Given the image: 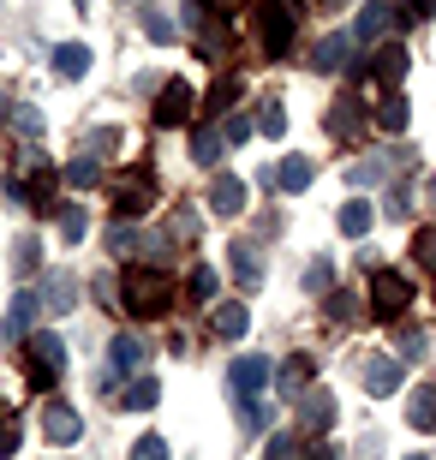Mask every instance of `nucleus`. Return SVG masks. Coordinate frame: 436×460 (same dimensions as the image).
I'll list each match as a JSON object with an SVG mask.
<instances>
[{
  "label": "nucleus",
  "instance_id": "obj_28",
  "mask_svg": "<svg viewBox=\"0 0 436 460\" xmlns=\"http://www.w3.org/2000/svg\"><path fill=\"white\" fill-rule=\"evenodd\" d=\"M221 144H227V137H221L216 126H198V137H191V155H198L203 168H216V162H221Z\"/></svg>",
  "mask_w": 436,
  "mask_h": 460
},
{
  "label": "nucleus",
  "instance_id": "obj_52",
  "mask_svg": "<svg viewBox=\"0 0 436 460\" xmlns=\"http://www.w3.org/2000/svg\"><path fill=\"white\" fill-rule=\"evenodd\" d=\"M72 6H90V0H72Z\"/></svg>",
  "mask_w": 436,
  "mask_h": 460
},
{
  "label": "nucleus",
  "instance_id": "obj_48",
  "mask_svg": "<svg viewBox=\"0 0 436 460\" xmlns=\"http://www.w3.org/2000/svg\"><path fill=\"white\" fill-rule=\"evenodd\" d=\"M401 18H436V0H413V6H406Z\"/></svg>",
  "mask_w": 436,
  "mask_h": 460
},
{
  "label": "nucleus",
  "instance_id": "obj_24",
  "mask_svg": "<svg viewBox=\"0 0 436 460\" xmlns=\"http://www.w3.org/2000/svg\"><path fill=\"white\" fill-rule=\"evenodd\" d=\"M335 222H341V234H347V239H365L377 216H370V204H365V198H352V204H341V216H335Z\"/></svg>",
  "mask_w": 436,
  "mask_h": 460
},
{
  "label": "nucleus",
  "instance_id": "obj_26",
  "mask_svg": "<svg viewBox=\"0 0 436 460\" xmlns=\"http://www.w3.org/2000/svg\"><path fill=\"white\" fill-rule=\"evenodd\" d=\"M406 425L413 430H436V389H419L406 401Z\"/></svg>",
  "mask_w": 436,
  "mask_h": 460
},
{
  "label": "nucleus",
  "instance_id": "obj_25",
  "mask_svg": "<svg viewBox=\"0 0 436 460\" xmlns=\"http://www.w3.org/2000/svg\"><path fill=\"white\" fill-rule=\"evenodd\" d=\"M245 323H252V317H245V305H239V299L216 305V335H221V341H239V335H245Z\"/></svg>",
  "mask_w": 436,
  "mask_h": 460
},
{
  "label": "nucleus",
  "instance_id": "obj_40",
  "mask_svg": "<svg viewBox=\"0 0 436 460\" xmlns=\"http://www.w3.org/2000/svg\"><path fill=\"white\" fill-rule=\"evenodd\" d=\"M13 132H18V137H42V114L18 108V114H13Z\"/></svg>",
  "mask_w": 436,
  "mask_h": 460
},
{
  "label": "nucleus",
  "instance_id": "obj_8",
  "mask_svg": "<svg viewBox=\"0 0 436 460\" xmlns=\"http://www.w3.org/2000/svg\"><path fill=\"white\" fill-rule=\"evenodd\" d=\"M227 383H234L239 394H257L263 383H275V358H263V353H252V358H234V365H227Z\"/></svg>",
  "mask_w": 436,
  "mask_h": 460
},
{
  "label": "nucleus",
  "instance_id": "obj_38",
  "mask_svg": "<svg viewBox=\"0 0 436 460\" xmlns=\"http://www.w3.org/2000/svg\"><path fill=\"white\" fill-rule=\"evenodd\" d=\"M60 234H67L72 245H78V239L90 234V216H85V209H67V216H60Z\"/></svg>",
  "mask_w": 436,
  "mask_h": 460
},
{
  "label": "nucleus",
  "instance_id": "obj_13",
  "mask_svg": "<svg viewBox=\"0 0 436 460\" xmlns=\"http://www.w3.org/2000/svg\"><path fill=\"white\" fill-rule=\"evenodd\" d=\"M323 126H329V137H341V144H347V137H359V126H365L359 96H341V102L329 108V119H323Z\"/></svg>",
  "mask_w": 436,
  "mask_h": 460
},
{
  "label": "nucleus",
  "instance_id": "obj_47",
  "mask_svg": "<svg viewBox=\"0 0 436 460\" xmlns=\"http://www.w3.org/2000/svg\"><path fill=\"white\" fill-rule=\"evenodd\" d=\"M174 239H198V216H185V209H180V216H174Z\"/></svg>",
  "mask_w": 436,
  "mask_h": 460
},
{
  "label": "nucleus",
  "instance_id": "obj_45",
  "mask_svg": "<svg viewBox=\"0 0 436 460\" xmlns=\"http://www.w3.org/2000/svg\"><path fill=\"white\" fill-rule=\"evenodd\" d=\"M191 293L209 299V293H216V270H191Z\"/></svg>",
  "mask_w": 436,
  "mask_h": 460
},
{
  "label": "nucleus",
  "instance_id": "obj_2",
  "mask_svg": "<svg viewBox=\"0 0 436 460\" xmlns=\"http://www.w3.org/2000/svg\"><path fill=\"white\" fill-rule=\"evenodd\" d=\"M24 376H31V389H54V376L67 371V347L60 335H24Z\"/></svg>",
  "mask_w": 436,
  "mask_h": 460
},
{
  "label": "nucleus",
  "instance_id": "obj_4",
  "mask_svg": "<svg viewBox=\"0 0 436 460\" xmlns=\"http://www.w3.org/2000/svg\"><path fill=\"white\" fill-rule=\"evenodd\" d=\"M150 204H156V173L150 168L120 173V180H114V216H120V222H138Z\"/></svg>",
  "mask_w": 436,
  "mask_h": 460
},
{
  "label": "nucleus",
  "instance_id": "obj_9",
  "mask_svg": "<svg viewBox=\"0 0 436 460\" xmlns=\"http://www.w3.org/2000/svg\"><path fill=\"white\" fill-rule=\"evenodd\" d=\"M311 180H317V162H311V155H287L281 168H269V186L287 191V198H293V191H305Z\"/></svg>",
  "mask_w": 436,
  "mask_h": 460
},
{
  "label": "nucleus",
  "instance_id": "obj_17",
  "mask_svg": "<svg viewBox=\"0 0 436 460\" xmlns=\"http://www.w3.org/2000/svg\"><path fill=\"white\" fill-rule=\"evenodd\" d=\"M209 209H216V216H239V209H245V180L221 173L216 186H209Z\"/></svg>",
  "mask_w": 436,
  "mask_h": 460
},
{
  "label": "nucleus",
  "instance_id": "obj_18",
  "mask_svg": "<svg viewBox=\"0 0 436 460\" xmlns=\"http://www.w3.org/2000/svg\"><path fill=\"white\" fill-rule=\"evenodd\" d=\"M365 389L370 394H395V389H401V358H383V353H377L365 365Z\"/></svg>",
  "mask_w": 436,
  "mask_h": 460
},
{
  "label": "nucleus",
  "instance_id": "obj_23",
  "mask_svg": "<svg viewBox=\"0 0 436 460\" xmlns=\"http://www.w3.org/2000/svg\"><path fill=\"white\" fill-rule=\"evenodd\" d=\"M114 371H144V358H150V347L138 341V335H114Z\"/></svg>",
  "mask_w": 436,
  "mask_h": 460
},
{
  "label": "nucleus",
  "instance_id": "obj_35",
  "mask_svg": "<svg viewBox=\"0 0 436 460\" xmlns=\"http://www.w3.org/2000/svg\"><path fill=\"white\" fill-rule=\"evenodd\" d=\"M234 96H239V78L227 72V78H216V90H209V108L221 114V108H234Z\"/></svg>",
  "mask_w": 436,
  "mask_h": 460
},
{
  "label": "nucleus",
  "instance_id": "obj_21",
  "mask_svg": "<svg viewBox=\"0 0 436 460\" xmlns=\"http://www.w3.org/2000/svg\"><path fill=\"white\" fill-rule=\"evenodd\" d=\"M90 60H96V54H90L85 42H60V49H54V72H60V78H85Z\"/></svg>",
  "mask_w": 436,
  "mask_h": 460
},
{
  "label": "nucleus",
  "instance_id": "obj_54",
  "mask_svg": "<svg viewBox=\"0 0 436 460\" xmlns=\"http://www.w3.org/2000/svg\"><path fill=\"white\" fill-rule=\"evenodd\" d=\"M413 460H424V455H413Z\"/></svg>",
  "mask_w": 436,
  "mask_h": 460
},
{
  "label": "nucleus",
  "instance_id": "obj_11",
  "mask_svg": "<svg viewBox=\"0 0 436 460\" xmlns=\"http://www.w3.org/2000/svg\"><path fill=\"white\" fill-rule=\"evenodd\" d=\"M370 78H377V84H388V90L406 78V49H401V42H383V49L370 54Z\"/></svg>",
  "mask_w": 436,
  "mask_h": 460
},
{
  "label": "nucleus",
  "instance_id": "obj_16",
  "mask_svg": "<svg viewBox=\"0 0 436 460\" xmlns=\"http://www.w3.org/2000/svg\"><path fill=\"white\" fill-rule=\"evenodd\" d=\"M227 263H234L239 288H257V281H263V257H257V245H252V239H239V245H227Z\"/></svg>",
  "mask_w": 436,
  "mask_h": 460
},
{
  "label": "nucleus",
  "instance_id": "obj_27",
  "mask_svg": "<svg viewBox=\"0 0 436 460\" xmlns=\"http://www.w3.org/2000/svg\"><path fill=\"white\" fill-rule=\"evenodd\" d=\"M406 96H395V90H388L383 102H377V126H383V132H406Z\"/></svg>",
  "mask_w": 436,
  "mask_h": 460
},
{
  "label": "nucleus",
  "instance_id": "obj_6",
  "mask_svg": "<svg viewBox=\"0 0 436 460\" xmlns=\"http://www.w3.org/2000/svg\"><path fill=\"white\" fill-rule=\"evenodd\" d=\"M198 114V90L191 84H162V96H156V126H185V119Z\"/></svg>",
  "mask_w": 436,
  "mask_h": 460
},
{
  "label": "nucleus",
  "instance_id": "obj_12",
  "mask_svg": "<svg viewBox=\"0 0 436 460\" xmlns=\"http://www.w3.org/2000/svg\"><path fill=\"white\" fill-rule=\"evenodd\" d=\"M293 401H299V419L311 430H329V425H335V394H329V389H305V394H293Z\"/></svg>",
  "mask_w": 436,
  "mask_h": 460
},
{
  "label": "nucleus",
  "instance_id": "obj_42",
  "mask_svg": "<svg viewBox=\"0 0 436 460\" xmlns=\"http://www.w3.org/2000/svg\"><path fill=\"white\" fill-rule=\"evenodd\" d=\"M221 137H227V144H245V137H252V119H245V114L221 119Z\"/></svg>",
  "mask_w": 436,
  "mask_h": 460
},
{
  "label": "nucleus",
  "instance_id": "obj_33",
  "mask_svg": "<svg viewBox=\"0 0 436 460\" xmlns=\"http://www.w3.org/2000/svg\"><path fill=\"white\" fill-rule=\"evenodd\" d=\"M132 460H168V437H156V430H150V437H138Z\"/></svg>",
  "mask_w": 436,
  "mask_h": 460
},
{
  "label": "nucleus",
  "instance_id": "obj_53",
  "mask_svg": "<svg viewBox=\"0 0 436 460\" xmlns=\"http://www.w3.org/2000/svg\"><path fill=\"white\" fill-rule=\"evenodd\" d=\"M431 198H436V180H431Z\"/></svg>",
  "mask_w": 436,
  "mask_h": 460
},
{
  "label": "nucleus",
  "instance_id": "obj_15",
  "mask_svg": "<svg viewBox=\"0 0 436 460\" xmlns=\"http://www.w3.org/2000/svg\"><path fill=\"white\" fill-rule=\"evenodd\" d=\"M395 6H383V0H365V6H359V24H352V36H359V42H383L388 36V24H395Z\"/></svg>",
  "mask_w": 436,
  "mask_h": 460
},
{
  "label": "nucleus",
  "instance_id": "obj_3",
  "mask_svg": "<svg viewBox=\"0 0 436 460\" xmlns=\"http://www.w3.org/2000/svg\"><path fill=\"white\" fill-rule=\"evenodd\" d=\"M406 299H413V281H406L401 270L370 275V317H377V323H395V317L406 311Z\"/></svg>",
  "mask_w": 436,
  "mask_h": 460
},
{
  "label": "nucleus",
  "instance_id": "obj_32",
  "mask_svg": "<svg viewBox=\"0 0 436 460\" xmlns=\"http://www.w3.org/2000/svg\"><path fill=\"white\" fill-rule=\"evenodd\" d=\"M413 257L436 275V227H419V234H413Z\"/></svg>",
  "mask_w": 436,
  "mask_h": 460
},
{
  "label": "nucleus",
  "instance_id": "obj_44",
  "mask_svg": "<svg viewBox=\"0 0 436 460\" xmlns=\"http://www.w3.org/2000/svg\"><path fill=\"white\" fill-rule=\"evenodd\" d=\"M108 245H114V252H120V257H132V245H138V234H132V227H126V222H120V227H114V234H108Z\"/></svg>",
  "mask_w": 436,
  "mask_h": 460
},
{
  "label": "nucleus",
  "instance_id": "obj_30",
  "mask_svg": "<svg viewBox=\"0 0 436 460\" xmlns=\"http://www.w3.org/2000/svg\"><path fill=\"white\" fill-rule=\"evenodd\" d=\"M156 401H162V389H156V376H138L132 389L120 394V407H138V412H150Z\"/></svg>",
  "mask_w": 436,
  "mask_h": 460
},
{
  "label": "nucleus",
  "instance_id": "obj_50",
  "mask_svg": "<svg viewBox=\"0 0 436 460\" xmlns=\"http://www.w3.org/2000/svg\"><path fill=\"white\" fill-rule=\"evenodd\" d=\"M239 6H245V0H209V13H221V18H227V13H239Z\"/></svg>",
  "mask_w": 436,
  "mask_h": 460
},
{
  "label": "nucleus",
  "instance_id": "obj_51",
  "mask_svg": "<svg viewBox=\"0 0 436 460\" xmlns=\"http://www.w3.org/2000/svg\"><path fill=\"white\" fill-rule=\"evenodd\" d=\"M317 6H341V0H317Z\"/></svg>",
  "mask_w": 436,
  "mask_h": 460
},
{
  "label": "nucleus",
  "instance_id": "obj_34",
  "mask_svg": "<svg viewBox=\"0 0 436 460\" xmlns=\"http://www.w3.org/2000/svg\"><path fill=\"white\" fill-rule=\"evenodd\" d=\"M263 455L269 460H299V437H293V430H281V437H269Z\"/></svg>",
  "mask_w": 436,
  "mask_h": 460
},
{
  "label": "nucleus",
  "instance_id": "obj_10",
  "mask_svg": "<svg viewBox=\"0 0 436 460\" xmlns=\"http://www.w3.org/2000/svg\"><path fill=\"white\" fill-rule=\"evenodd\" d=\"M36 305H42V288H18V299H13V311H6V323H0V341H18V335H31V323H36Z\"/></svg>",
  "mask_w": 436,
  "mask_h": 460
},
{
  "label": "nucleus",
  "instance_id": "obj_41",
  "mask_svg": "<svg viewBox=\"0 0 436 460\" xmlns=\"http://www.w3.org/2000/svg\"><path fill=\"white\" fill-rule=\"evenodd\" d=\"M383 162H359V168H352V186H383Z\"/></svg>",
  "mask_w": 436,
  "mask_h": 460
},
{
  "label": "nucleus",
  "instance_id": "obj_1",
  "mask_svg": "<svg viewBox=\"0 0 436 460\" xmlns=\"http://www.w3.org/2000/svg\"><path fill=\"white\" fill-rule=\"evenodd\" d=\"M120 305L132 317H168L174 305V275L168 270H150V263H132L126 281H120Z\"/></svg>",
  "mask_w": 436,
  "mask_h": 460
},
{
  "label": "nucleus",
  "instance_id": "obj_19",
  "mask_svg": "<svg viewBox=\"0 0 436 460\" xmlns=\"http://www.w3.org/2000/svg\"><path fill=\"white\" fill-rule=\"evenodd\" d=\"M347 49H352V36H323V42H317V49H311V66H317V72H341V66H347Z\"/></svg>",
  "mask_w": 436,
  "mask_h": 460
},
{
  "label": "nucleus",
  "instance_id": "obj_36",
  "mask_svg": "<svg viewBox=\"0 0 436 460\" xmlns=\"http://www.w3.org/2000/svg\"><path fill=\"white\" fill-rule=\"evenodd\" d=\"M335 288V270H329V263H311V270H305V293H329Z\"/></svg>",
  "mask_w": 436,
  "mask_h": 460
},
{
  "label": "nucleus",
  "instance_id": "obj_20",
  "mask_svg": "<svg viewBox=\"0 0 436 460\" xmlns=\"http://www.w3.org/2000/svg\"><path fill=\"white\" fill-rule=\"evenodd\" d=\"M72 293H78V275L54 270L49 281H42V305H49V311H72Z\"/></svg>",
  "mask_w": 436,
  "mask_h": 460
},
{
  "label": "nucleus",
  "instance_id": "obj_49",
  "mask_svg": "<svg viewBox=\"0 0 436 460\" xmlns=\"http://www.w3.org/2000/svg\"><path fill=\"white\" fill-rule=\"evenodd\" d=\"M305 460H335V448H329V443H311V448H305Z\"/></svg>",
  "mask_w": 436,
  "mask_h": 460
},
{
  "label": "nucleus",
  "instance_id": "obj_22",
  "mask_svg": "<svg viewBox=\"0 0 436 460\" xmlns=\"http://www.w3.org/2000/svg\"><path fill=\"white\" fill-rule=\"evenodd\" d=\"M60 180H67V186L72 191H90V186H96V180H102V162H96V155H72V162H67V168H60Z\"/></svg>",
  "mask_w": 436,
  "mask_h": 460
},
{
  "label": "nucleus",
  "instance_id": "obj_37",
  "mask_svg": "<svg viewBox=\"0 0 436 460\" xmlns=\"http://www.w3.org/2000/svg\"><path fill=\"white\" fill-rule=\"evenodd\" d=\"M13 455H18V419L0 412V460H13Z\"/></svg>",
  "mask_w": 436,
  "mask_h": 460
},
{
  "label": "nucleus",
  "instance_id": "obj_29",
  "mask_svg": "<svg viewBox=\"0 0 436 460\" xmlns=\"http://www.w3.org/2000/svg\"><path fill=\"white\" fill-rule=\"evenodd\" d=\"M138 24H144V36H150V42H174V18L162 13V6H144V13H138Z\"/></svg>",
  "mask_w": 436,
  "mask_h": 460
},
{
  "label": "nucleus",
  "instance_id": "obj_46",
  "mask_svg": "<svg viewBox=\"0 0 436 460\" xmlns=\"http://www.w3.org/2000/svg\"><path fill=\"white\" fill-rule=\"evenodd\" d=\"M114 144H120V132H114V126H102V132H90L85 150H114Z\"/></svg>",
  "mask_w": 436,
  "mask_h": 460
},
{
  "label": "nucleus",
  "instance_id": "obj_39",
  "mask_svg": "<svg viewBox=\"0 0 436 460\" xmlns=\"http://www.w3.org/2000/svg\"><path fill=\"white\" fill-rule=\"evenodd\" d=\"M257 126H263L269 137H281V132H287V114H281V102H263V114H257Z\"/></svg>",
  "mask_w": 436,
  "mask_h": 460
},
{
  "label": "nucleus",
  "instance_id": "obj_7",
  "mask_svg": "<svg viewBox=\"0 0 436 460\" xmlns=\"http://www.w3.org/2000/svg\"><path fill=\"white\" fill-rule=\"evenodd\" d=\"M42 437L67 448V443H78V437H85V419H78L67 401H49V407H42Z\"/></svg>",
  "mask_w": 436,
  "mask_h": 460
},
{
  "label": "nucleus",
  "instance_id": "obj_5",
  "mask_svg": "<svg viewBox=\"0 0 436 460\" xmlns=\"http://www.w3.org/2000/svg\"><path fill=\"white\" fill-rule=\"evenodd\" d=\"M293 6H287V0H263V6H257V42H263L269 54H287L293 49Z\"/></svg>",
  "mask_w": 436,
  "mask_h": 460
},
{
  "label": "nucleus",
  "instance_id": "obj_31",
  "mask_svg": "<svg viewBox=\"0 0 436 460\" xmlns=\"http://www.w3.org/2000/svg\"><path fill=\"white\" fill-rule=\"evenodd\" d=\"M311 371H317V358H311V353H293L281 365V389H305V383H311Z\"/></svg>",
  "mask_w": 436,
  "mask_h": 460
},
{
  "label": "nucleus",
  "instance_id": "obj_14",
  "mask_svg": "<svg viewBox=\"0 0 436 460\" xmlns=\"http://www.w3.org/2000/svg\"><path fill=\"white\" fill-rule=\"evenodd\" d=\"M54 186H67V180H60L54 168H36V173H31V186H13V191H24V198H31L36 216H49V209H60V204H54Z\"/></svg>",
  "mask_w": 436,
  "mask_h": 460
},
{
  "label": "nucleus",
  "instance_id": "obj_43",
  "mask_svg": "<svg viewBox=\"0 0 436 460\" xmlns=\"http://www.w3.org/2000/svg\"><path fill=\"white\" fill-rule=\"evenodd\" d=\"M323 311H329L335 323H347V317H352V293H329V299H323Z\"/></svg>",
  "mask_w": 436,
  "mask_h": 460
},
{
  "label": "nucleus",
  "instance_id": "obj_55",
  "mask_svg": "<svg viewBox=\"0 0 436 460\" xmlns=\"http://www.w3.org/2000/svg\"><path fill=\"white\" fill-rule=\"evenodd\" d=\"M0 412H6V407H0Z\"/></svg>",
  "mask_w": 436,
  "mask_h": 460
}]
</instances>
